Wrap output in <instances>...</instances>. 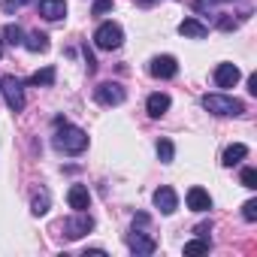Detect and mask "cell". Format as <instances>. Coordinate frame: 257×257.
I'll use <instances>...</instances> for the list:
<instances>
[{"label": "cell", "mask_w": 257, "mask_h": 257, "mask_svg": "<svg viewBox=\"0 0 257 257\" xmlns=\"http://www.w3.org/2000/svg\"><path fill=\"white\" fill-rule=\"evenodd\" d=\"M203 109L212 112V115L227 118V115H242L245 112V103L236 100V97H227V94H206L203 97Z\"/></svg>", "instance_id": "7a4b0ae2"}, {"label": "cell", "mask_w": 257, "mask_h": 257, "mask_svg": "<svg viewBox=\"0 0 257 257\" xmlns=\"http://www.w3.org/2000/svg\"><path fill=\"white\" fill-rule=\"evenodd\" d=\"M242 158H248V146H242V143H233L230 149H224V158H221V164H224V167H236Z\"/></svg>", "instance_id": "e0dca14e"}, {"label": "cell", "mask_w": 257, "mask_h": 257, "mask_svg": "<svg viewBox=\"0 0 257 257\" xmlns=\"http://www.w3.org/2000/svg\"><path fill=\"white\" fill-rule=\"evenodd\" d=\"M248 91H251V94H257V73H251V76H248Z\"/></svg>", "instance_id": "4316f807"}, {"label": "cell", "mask_w": 257, "mask_h": 257, "mask_svg": "<svg viewBox=\"0 0 257 257\" xmlns=\"http://www.w3.org/2000/svg\"><path fill=\"white\" fill-rule=\"evenodd\" d=\"M49 203H52L49 191H40V194L34 197V203H31V212H34V215H46V212H49Z\"/></svg>", "instance_id": "ffe728a7"}, {"label": "cell", "mask_w": 257, "mask_h": 257, "mask_svg": "<svg viewBox=\"0 0 257 257\" xmlns=\"http://www.w3.org/2000/svg\"><path fill=\"white\" fill-rule=\"evenodd\" d=\"M242 218H245V221H257V200L242 203Z\"/></svg>", "instance_id": "cb8c5ba5"}, {"label": "cell", "mask_w": 257, "mask_h": 257, "mask_svg": "<svg viewBox=\"0 0 257 257\" xmlns=\"http://www.w3.org/2000/svg\"><path fill=\"white\" fill-rule=\"evenodd\" d=\"M0 94L7 97V106L13 112H22L25 109V82L16 79V76H4L0 79Z\"/></svg>", "instance_id": "277c9868"}, {"label": "cell", "mask_w": 257, "mask_h": 257, "mask_svg": "<svg viewBox=\"0 0 257 257\" xmlns=\"http://www.w3.org/2000/svg\"><path fill=\"white\" fill-rule=\"evenodd\" d=\"M152 200H155V206L161 209V215H173V212L179 209V197H176V191H173V188H167V185H164V188H158Z\"/></svg>", "instance_id": "9c48e42d"}, {"label": "cell", "mask_w": 257, "mask_h": 257, "mask_svg": "<svg viewBox=\"0 0 257 257\" xmlns=\"http://www.w3.org/2000/svg\"><path fill=\"white\" fill-rule=\"evenodd\" d=\"M94 230V218L88 215V212H76L73 218H67L64 221V236L73 242V239H82L85 233H91Z\"/></svg>", "instance_id": "8992f818"}, {"label": "cell", "mask_w": 257, "mask_h": 257, "mask_svg": "<svg viewBox=\"0 0 257 257\" xmlns=\"http://www.w3.org/2000/svg\"><path fill=\"white\" fill-rule=\"evenodd\" d=\"M239 67L236 64H218V70H215V85L218 88H236V82H239Z\"/></svg>", "instance_id": "30bf717a"}, {"label": "cell", "mask_w": 257, "mask_h": 257, "mask_svg": "<svg viewBox=\"0 0 257 257\" xmlns=\"http://www.w3.org/2000/svg\"><path fill=\"white\" fill-rule=\"evenodd\" d=\"M209 230H212V224H197V227H194V233H197V236H206Z\"/></svg>", "instance_id": "83f0119b"}, {"label": "cell", "mask_w": 257, "mask_h": 257, "mask_svg": "<svg viewBox=\"0 0 257 257\" xmlns=\"http://www.w3.org/2000/svg\"><path fill=\"white\" fill-rule=\"evenodd\" d=\"M127 245H131V251H134L137 257H149V254H155V248H158V242H155L152 236H146L143 230H137V227H134L131 236H127Z\"/></svg>", "instance_id": "ba28073f"}, {"label": "cell", "mask_w": 257, "mask_h": 257, "mask_svg": "<svg viewBox=\"0 0 257 257\" xmlns=\"http://www.w3.org/2000/svg\"><path fill=\"white\" fill-rule=\"evenodd\" d=\"M179 34L188 37V40H206V37H209V28H206L203 22H197V19H185V22L179 25Z\"/></svg>", "instance_id": "5bb4252c"}, {"label": "cell", "mask_w": 257, "mask_h": 257, "mask_svg": "<svg viewBox=\"0 0 257 257\" xmlns=\"http://www.w3.org/2000/svg\"><path fill=\"white\" fill-rule=\"evenodd\" d=\"M124 97H127V91H124L118 82H100V85L94 88V100H97L100 106H121Z\"/></svg>", "instance_id": "5b68a950"}, {"label": "cell", "mask_w": 257, "mask_h": 257, "mask_svg": "<svg viewBox=\"0 0 257 257\" xmlns=\"http://www.w3.org/2000/svg\"><path fill=\"white\" fill-rule=\"evenodd\" d=\"M40 16L46 22H61L67 19V4L64 0H40Z\"/></svg>", "instance_id": "8fae6325"}, {"label": "cell", "mask_w": 257, "mask_h": 257, "mask_svg": "<svg viewBox=\"0 0 257 257\" xmlns=\"http://www.w3.org/2000/svg\"><path fill=\"white\" fill-rule=\"evenodd\" d=\"M149 73H152L155 79H173V76L179 73V64H176L173 55H158V58H152Z\"/></svg>", "instance_id": "52a82bcc"}, {"label": "cell", "mask_w": 257, "mask_h": 257, "mask_svg": "<svg viewBox=\"0 0 257 257\" xmlns=\"http://www.w3.org/2000/svg\"><path fill=\"white\" fill-rule=\"evenodd\" d=\"M140 4H143V7H149V4H152V0H140Z\"/></svg>", "instance_id": "f1b7e54d"}, {"label": "cell", "mask_w": 257, "mask_h": 257, "mask_svg": "<svg viewBox=\"0 0 257 257\" xmlns=\"http://www.w3.org/2000/svg\"><path fill=\"white\" fill-rule=\"evenodd\" d=\"M31 0H4V4H0V10L4 13H16V10H22V7H28Z\"/></svg>", "instance_id": "484cf974"}, {"label": "cell", "mask_w": 257, "mask_h": 257, "mask_svg": "<svg viewBox=\"0 0 257 257\" xmlns=\"http://www.w3.org/2000/svg\"><path fill=\"white\" fill-rule=\"evenodd\" d=\"M55 67H43V70H37L31 79H28V85H34V88H40V85H55Z\"/></svg>", "instance_id": "ac0fdd59"}, {"label": "cell", "mask_w": 257, "mask_h": 257, "mask_svg": "<svg viewBox=\"0 0 257 257\" xmlns=\"http://www.w3.org/2000/svg\"><path fill=\"white\" fill-rule=\"evenodd\" d=\"M22 46L28 52H34V55H40V52H49V37L40 34V31H34V34H25V43Z\"/></svg>", "instance_id": "2e32d148"}, {"label": "cell", "mask_w": 257, "mask_h": 257, "mask_svg": "<svg viewBox=\"0 0 257 257\" xmlns=\"http://www.w3.org/2000/svg\"><path fill=\"white\" fill-rule=\"evenodd\" d=\"M170 103H173L170 94H161V91H158V94H152V97L146 100V112H149L152 118H161V115H167Z\"/></svg>", "instance_id": "9a60e30c"}, {"label": "cell", "mask_w": 257, "mask_h": 257, "mask_svg": "<svg viewBox=\"0 0 257 257\" xmlns=\"http://www.w3.org/2000/svg\"><path fill=\"white\" fill-rule=\"evenodd\" d=\"M67 203H70L73 212H85V209L91 206V194H88V188H85V185H73V188L67 191Z\"/></svg>", "instance_id": "7c38bea8"}, {"label": "cell", "mask_w": 257, "mask_h": 257, "mask_svg": "<svg viewBox=\"0 0 257 257\" xmlns=\"http://www.w3.org/2000/svg\"><path fill=\"white\" fill-rule=\"evenodd\" d=\"M0 55H4V40H0Z\"/></svg>", "instance_id": "f546056e"}, {"label": "cell", "mask_w": 257, "mask_h": 257, "mask_svg": "<svg viewBox=\"0 0 257 257\" xmlns=\"http://www.w3.org/2000/svg\"><path fill=\"white\" fill-rule=\"evenodd\" d=\"M94 43H97V49H103V52L118 49V46L124 43V31H121V25H115V22H103V25L94 31Z\"/></svg>", "instance_id": "3957f363"}, {"label": "cell", "mask_w": 257, "mask_h": 257, "mask_svg": "<svg viewBox=\"0 0 257 257\" xmlns=\"http://www.w3.org/2000/svg\"><path fill=\"white\" fill-rule=\"evenodd\" d=\"M185 200H188V209H194V212H209L212 209V197L203 188H191Z\"/></svg>", "instance_id": "4fadbf2b"}, {"label": "cell", "mask_w": 257, "mask_h": 257, "mask_svg": "<svg viewBox=\"0 0 257 257\" xmlns=\"http://www.w3.org/2000/svg\"><path fill=\"white\" fill-rule=\"evenodd\" d=\"M158 158H161V164H173V158H176V146H173L170 140H161V143H158Z\"/></svg>", "instance_id": "44dd1931"}, {"label": "cell", "mask_w": 257, "mask_h": 257, "mask_svg": "<svg viewBox=\"0 0 257 257\" xmlns=\"http://www.w3.org/2000/svg\"><path fill=\"white\" fill-rule=\"evenodd\" d=\"M58 124V134H55V149L61 152V155H82L85 149H88V134L82 131V127H73V124H67L64 118H58L55 121Z\"/></svg>", "instance_id": "6da1fadb"}, {"label": "cell", "mask_w": 257, "mask_h": 257, "mask_svg": "<svg viewBox=\"0 0 257 257\" xmlns=\"http://www.w3.org/2000/svg\"><path fill=\"white\" fill-rule=\"evenodd\" d=\"M209 4H218V0H209Z\"/></svg>", "instance_id": "4dcf8cb0"}, {"label": "cell", "mask_w": 257, "mask_h": 257, "mask_svg": "<svg viewBox=\"0 0 257 257\" xmlns=\"http://www.w3.org/2000/svg\"><path fill=\"white\" fill-rule=\"evenodd\" d=\"M212 248V242L206 239V236H200V239H194V242H185V254H206Z\"/></svg>", "instance_id": "7402d4cb"}, {"label": "cell", "mask_w": 257, "mask_h": 257, "mask_svg": "<svg viewBox=\"0 0 257 257\" xmlns=\"http://www.w3.org/2000/svg\"><path fill=\"white\" fill-rule=\"evenodd\" d=\"M4 37H7L4 43H10V46H22V43H25V31H22L19 25H7V28H4Z\"/></svg>", "instance_id": "d6986e66"}, {"label": "cell", "mask_w": 257, "mask_h": 257, "mask_svg": "<svg viewBox=\"0 0 257 257\" xmlns=\"http://www.w3.org/2000/svg\"><path fill=\"white\" fill-rule=\"evenodd\" d=\"M106 13H112V0H94L91 16H106Z\"/></svg>", "instance_id": "d4e9b609"}, {"label": "cell", "mask_w": 257, "mask_h": 257, "mask_svg": "<svg viewBox=\"0 0 257 257\" xmlns=\"http://www.w3.org/2000/svg\"><path fill=\"white\" fill-rule=\"evenodd\" d=\"M242 185H245L248 191H257V170H254V167H245V170H242Z\"/></svg>", "instance_id": "603a6c76"}]
</instances>
